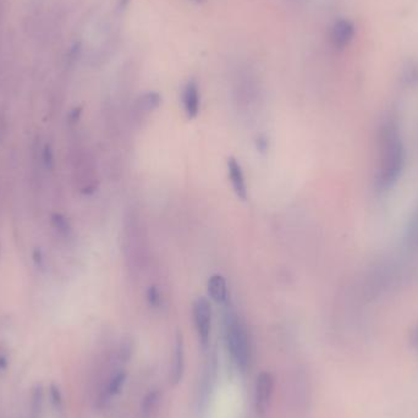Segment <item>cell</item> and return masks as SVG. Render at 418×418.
<instances>
[{"instance_id": "cell-1", "label": "cell", "mask_w": 418, "mask_h": 418, "mask_svg": "<svg viewBox=\"0 0 418 418\" xmlns=\"http://www.w3.org/2000/svg\"><path fill=\"white\" fill-rule=\"evenodd\" d=\"M378 160L374 186L385 193L396 186L406 167V147L398 120L388 117L378 130Z\"/></svg>"}, {"instance_id": "cell-2", "label": "cell", "mask_w": 418, "mask_h": 418, "mask_svg": "<svg viewBox=\"0 0 418 418\" xmlns=\"http://www.w3.org/2000/svg\"><path fill=\"white\" fill-rule=\"evenodd\" d=\"M224 335L234 363L241 372H245L251 362V341L240 316L229 307L224 315Z\"/></svg>"}, {"instance_id": "cell-3", "label": "cell", "mask_w": 418, "mask_h": 418, "mask_svg": "<svg viewBox=\"0 0 418 418\" xmlns=\"http://www.w3.org/2000/svg\"><path fill=\"white\" fill-rule=\"evenodd\" d=\"M192 316L198 339H200L203 349H205V347H208L209 339H211L212 318H213L212 304L209 300L203 296L197 297L193 302Z\"/></svg>"}, {"instance_id": "cell-4", "label": "cell", "mask_w": 418, "mask_h": 418, "mask_svg": "<svg viewBox=\"0 0 418 418\" xmlns=\"http://www.w3.org/2000/svg\"><path fill=\"white\" fill-rule=\"evenodd\" d=\"M274 377L270 372H262L257 377L254 389V407L259 418L269 416L274 395Z\"/></svg>"}, {"instance_id": "cell-5", "label": "cell", "mask_w": 418, "mask_h": 418, "mask_svg": "<svg viewBox=\"0 0 418 418\" xmlns=\"http://www.w3.org/2000/svg\"><path fill=\"white\" fill-rule=\"evenodd\" d=\"M226 167H228V175L229 179H230V184L231 186H233V190L234 192H235V195L237 196L241 201H246L247 184L240 162H238L236 158L229 157L228 162H226Z\"/></svg>"}, {"instance_id": "cell-6", "label": "cell", "mask_w": 418, "mask_h": 418, "mask_svg": "<svg viewBox=\"0 0 418 418\" xmlns=\"http://www.w3.org/2000/svg\"><path fill=\"white\" fill-rule=\"evenodd\" d=\"M184 373H185V346H184L183 334L178 332L175 336L171 372H170V379H171L174 385H178L179 383L183 380Z\"/></svg>"}, {"instance_id": "cell-7", "label": "cell", "mask_w": 418, "mask_h": 418, "mask_svg": "<svg viewBox=\"0 0 418 418\" xmlns=\"http://www.w3.org/2000/svg\"><path fill=\"white\" fill-rule=\"evenodd\" d=\"M355 36V26L349 20H337L333 25L332 32H330V39L335 48L344 49L350 44Z\"/></svg>"}, {"instance_id": "cell-8", "label": "cell", "mask_w": 418, "mask_h": 418, "mask_svg": "<svg viewBox=\"0 0 418 418\" xmlns=\"http://www.w3.org/2000/svg\"><path fill=\"white\" fill-rule=\"evenodd\" d=\"M184 110L188 119H195L200 113V89L195 81H188L183 93Z\"/></svg>"}, {"instance_id": "cell-9", "label": "cell", "mask_w": 418, "mask_h": 418, "mask_svg": "<svg viewBox=\"0 0 418 418\" xmlns=\"http://www.w3.org/2000/svg\"><path fill=\"white\" fill-rule=\"evenodd\" d=\"M208 295L216 303L224 304L228 302L229 290L226 280L220 274H213L208 279Z\"/></svg>"}, {"instance_id": "cell-10", "label": "cell", "mask_w": 418, "mask_h": 418, "mask_svg": "<svg viewBox=\"0 0 418 418\" xmlns=\"http://www.w3.org/2000/svg\"><path fill=\"white\" fill-rule=\"evenodd\" d=\"M403 246L408 252L412 253L418 252V204L406 224L403 233Z\"/></svg>"}, {"instance_id": "cell-11", "label": "cell", "mask_w": 418, "mask_h": 418, "mask_svg": "<svg viewBox=\"0 0 418 418\" xmlns=\"http://www.w3.org/2000/svg\"><path fill=\"white\" fill-rule=\"evenodd\" d=\"M162 98L155 92H148L139 97L136 101V110L139 114H148L160 105Z\"/></svg>"}, {"instance_id": "cell-12", "label": "cell", "mask_w": 418, "mask_h": 418, "mask_svg": "<svg viewBox=\"0 0 418 418\" xmlns=\"http://www.w3.org/2000/svg\"><path fill=\"white\" fill-rule=\"evenodd\" d=\"M160 402V393L158 390H152L143 398L142 405H141V412L145 418L152 417L153 413L157 411Z\"/></svg>"}, {"instance_id": "cell-13", "label": "cell", "mask_w": 418, "mask_h": 418, "mask_svg": "<svg viewBox=\"0 0 418 418\" xmlns=\"http://www.w3.org/2000/svg\"><path fill=\"white\" fill-rule=\"evenodd\" d=\"M126 378H127V374L126 372H124V370H120V372H117V374L113 375L109 384H108V389H107L108 394L112 396L119 394L120 391H121L122 386H124L125 382H126Z\"/></svg>"}, {"instance_id": "cell-14", "label": "cell", "mask_w": 418, "mask_h": 418, "mask_svg": "<svg viewBox=\"0 0 418 418\" xmlns=\"http://www.w3.org/2000/svg\"><path fill=\"white\" fill-rule=\"evenodd\" d=\"M147 302L148 304H150V307H153V308H157V307L160 306V303H162V297H160V292L159 290H158L157 286H154V285H152V286L148 287L147 290Z\"/></svg>"}, {"instance_id": "cell-15", "label": "cell", "mask_w": 418, "mask_h": 418, "mask_svg": "<svg viewBox=\"0 0 418 418\" xmlns=\"http://www.w3.org/2000/svg\"><path fill=\"white\" fill-rule=\"evenodd\" d=\"M51 219H53L51 221H53L54 228H55L61 235H67L68 231H70V225H68L66 218H64L60 214H54Z\"/></svg>"}, {"instance_id": "cell-16", "label": "cell", "mask_w": 418, "mask_h": 418, "mask_svg": "<svg viewBox=\"0 0 418 418\" xmlns=\"http://www.w3.org/2000/svg\"><path fill=\"white\" fill-rule=\"evenodd\" d=\"M408 341H410L411 347L418 353V322L411 329L410 335H408Z\"/></svg>"}, {"instance_id": "cell-17", "label": "cell", "mask_w": 418, "mask_h": 418, "mask_svg": "<svg viewBox=\"0 0 418 418\" xmlns=\"http://www.w3.org/2000/svg\"><path fill=\"white\" fill-rule=\"evenodd\" d=\"M131 342H130V340H126V341L122 342L121 347H120V357L122 358V360L125 361H129L130 356H131Z\"/></svg>"}, {"instance_id": "cell-18", "label": "cell", "mask_w": 418, "mask_h": 418, "mask_svg": "<svg viewBox=\"0 0 418 418\" xmlns=\"http://www.w3.org/2000/svg\"><path fill=\"white\" fill-rule=\"evenodd\" d=\"M51 398H53V402L55 403L56 406H59L61 403V395H60V391H59V389L56 388L55 385H51Z\"/></svg>"}, {"instance_id": "cell-19", "label": "cell", "mask_w": 418, "mask_h": 418, "mask_svg": "<svg viewBox=\"0 0 418 418\" xmlns=\"http://www.w3.org/2000/svg\"><path fill=\"white\" fill-rule=\"evenodd\" d=\"M43 160L44 163H46L47 167H51V164H53V153H51L50 148L49 147H46V150H44Z\"/></svg>"}, {"instance_id": "cell-20", "label": "cell", "mask_w": 418, "mask_h": 418, "mask_svg": "<svg viewBox=\"0 0 418 418\" xmlns=\"http://www.w3.org/2000/svg\"><path fill=\"white\" fill-rule=\"evenodd\" d=\"M6 367V361L4 357H0V368H5Z\"/></svg>"}]
</instances>
